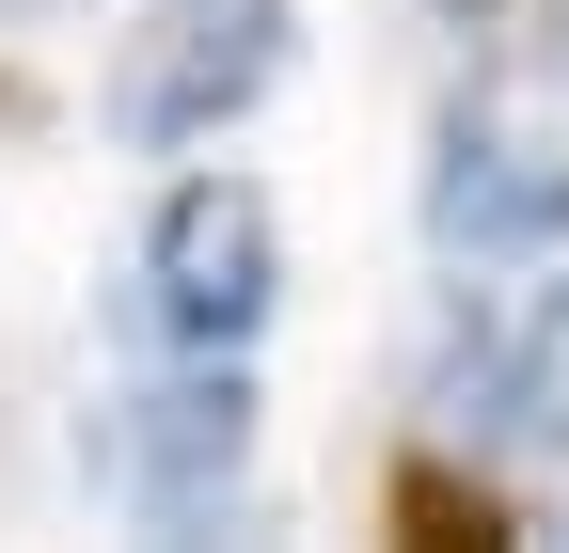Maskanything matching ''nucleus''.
I'll return each instance as SVG.
<instances>
[{"label":"nucleus","mask_w":569,"mask_h":553,"mask_svg":"<svg viewBox=\"0 0 569 553\" xmlns=\"http://www.w3.org/2000/svg\"><path fill=\"white\" fill-rule=\"evenodd\" d=\"M427 238L459 269H522L569 238V95L553 80H475L443 111V159H427Z\"/></svg>","instance_id":"obj_1"},{"label":"nucleus","mask_w":569,"mask_h":553,"mask_svg":"<svg viewBox=\"0 0 569 553\" xmlns=\"http://www.w3.org/2000/svg\"><path fill=\"white\" fill-rule=\"evenodd\" d=\"M301 0H142V32L111 63V127L127 143H222V127L284 80Z\"/></svg>","instance_id":"obj_2"},{"label":"nucleus","mask_w":569,"mask_h":553,"mask_svg":"<svg viewBox=\"0 0 569 553\" xmlns=\"http://www.w3.org/2000/svg\"><path fill=\"white\" fill-rule=\"evenodd\" d=\"M269 301H284L269 190H238V174L159 190V222H142V332H159V349H253Z\"/></svg>","instance_id":"obj_3"},{"label":"nucleus","mask_w":569,"mask_h":553,"mask_svg":"<svg viewBox=\"0 0 569 553\" xmlns=\"http://www.w3.org/2000/svg\"><path fill=\"white\" fill-rule=\"evenodd\" d=\"M238 443H253V380L238 349H190L174 380H142L127 395V491L159 506V522H206L238 491Z\"/></svg>","instance_id":"obj_4"},{"label":"nucleus","mask_w":569,"mask_h":553,"mask_svg":"<svg viewBox=\"0 0 569 553\" xmlns=\"http://www.w3.org/2000/svg\"><path fill=\"white\" fill-rule=\"evenodd\" d=\"M507 411H522V443H553V459H569V301L507 349Z\"/></svg>","instance_id":"obj_5"},{"label":"nucleus","mask_w":569,"mask_h":553,"mask_svg":"<svg viewBox=\"0 0 569 553\" xmlns=\"http://www.w3.org/2000/svg\"><path fill=\"white\" fill-rule=\"evenodd\" d=\"M396 537H507V506H490L475 474H443V459H411V474H396Z\"/></svg>","instance_id":"obj_6"}]
</instances>
